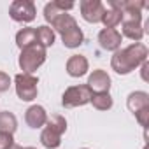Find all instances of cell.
<instances>
[{
  "label": "cell",
  "instance_id": "obj_1",
  "mask_svg": "<svg viewBox=\"0 0 149 149\" xmlns=\"http://www.w3.org/2000/svg\"><path fill=\"white\" fill-rule=\"evenodd\" d=\"M144 61H147V47L140 42H133L125 49H118L112 54L111 65L112 70L119 76H126L132 70H135L137 67H140Z\"/></svg>",
  "mask_w": 149,
  "mask_h": 149
},
{
  "label": "cell",
  "instance_id": "obj_2",
  "mask_svg": "<svg viewBox=\"0 0 149 149\" xmlns=\"http://www.w3.org/2000/svg\"><path fill=\"white\" fill-rule=\"evenodd\" d=\"M51 26H53V32L56 30V32L60 33L63 46L68 47V49L79 47V46L83 44V40H84V33H83V30L77 26V21L74 19L70 14H67V13L60 14V16L51 23Z\"/></svg>",
  "mask_w": 149,
  "mask_h": 149
},
{
  "label": "cell",
  "instance_id": "obj_3",
  "mask_svg": "<svg viewBox=\"0 0 149 149\" xmlns=\"http://www.w3.org/2000/svg\"><path fill=\"white\" fill-rule=\"evenodd\" d=\"M46 47H42L40 44H33L28 46L25 49H21L19 54V68L23 70V74H32L33 70H37L44 61H46Z\"/></svg>",
  "mask_w": 149,
  "mask_h": 149
},
{
  "label": "cell",
  "instance_id": "obj_4",
  "mask_svg": "<svg viewBox=\"0 0 149 149\" xmlns=\"http://www.w3.org/2000/svg\"><path fill=\"white\" fill-rule=\"evenodd\" d=\"M93 97V91L88 88V84H77V86H70L65 90L63 97H61V104L63 107H83L86 104H90Z\"/></svg>",
  "mask_w": 149,
  "mask_h": 149
},
{
  "label": "cell",
  "instance_id": "obj_5",
  "mask_svg": "<svg viewBox=\"0 0 149 149\" xmlns=\"http://www.w3.org/2000/svg\"><path fill=\"white\" fill-rule=\"evenodd\" d=\"M16 83V93L23 102H32L37 97V84L39 79L32 74H18L14 77Z\"/></svg>",
  "mask_w": 149,
  "mask_h": 149
},
{
  "label": "cell",
  "instance_id": "obj_6",
  "mask_svg": "<svg viewBox=\"0 0 149 149\" xmlns=\"http://www.w3.org/2000/svg\"><path fill=\"white\" fill-rule=\"evenodd\" d=\"M9 14L18 23H30L35 19V6L30 0H14L9 7Z\"/></svg>",
  "mask_w": 149,
  "mask_h": 149
},
{
  "label": "cell",
  "instance_id": "obj_7",
  "mask_svg": "<svg viewBox=\"0 0 149 149\" xmlns=\"http://www.w3.org/2000/svg\"><path fill=\"white\" fill-rule=\"evenodd\" d=\"M123 35L128 37L130 40H140L144 37V28H142V13L135 14H123Z\"/></svg>",
  "mask_w": 149,
  "mask_h": 149
},
{
  "label": "cell",
  "instance_id": "obj_8",
  "mask_svg": "<svg viewBox=\"0 0 149 149\" xmlns=\"http://www.w3.org/2000/svg\"><path fill=\"white\" fill-rule=\"evenodd\" d=\"M79 9H81V16L88 23H100L105 11L104 4L98 0H83L79 4Z\"/></svg>",
  "mask_w": 149,
  "mask_h": 149
},
{
  "label": "cell",
  "instance_id": "obj_9",
  "mask_svg": "<svg viewBox=\"0 0 149 149\" xmlns=\"http://www.w3.org/2000/svg\"><path fill=\"white\" fill-rule=\"evenodd\" d=\"M88 88L93 91V93H109V88H111V77L109 74L102 68H97L90 74L88 77Z\"/></svg>",
  "mask_w": 149,
  "mask_h": 149
},
{
  "label": "cell",
  "instance_id": "obj_10",
  "mask_svg": "<svg viewBox=\"0 0 149 149\" xmlns=\"http://www.w3.org/2000/svg\"><path fill=\"white\" fill-rule=\"evenodd\" d=\"M98 42L105 51H118L121 46V33L116 28H104L98 33Z\"/></svg>",
  "mask_w": 149,
  "mask_h": 149
},
{
  "label": "cell",
  "instance_id": "obj_11",
  "mask_svg": "<svg viewBox=\"0 0 149 149\" xmlns=\"http://www.w3.org/2000/svg\"><path fill=\"white\" fill-rule=\"evenodd\" d=\"M25 121L30 128H40L47 121V112L42 105H32L25 112Z\"/></svg>",
  "mask_w": 149,
  "mask_h": 149
},
{
  "label": "cell",
  "instance_id": "obj_12",
  "mask_svg": "<svg viewBox=\"0 0 149 149\" xmlns=\"http://www.w3.org/2000/svg\"><path fill=\"white\" fill-rule=\"evenodd\" d=\"M67 72L72 77H83L88 72V60L83 54H74L67 61Z\"/></svg>",
  "mask_w": 149,
  "mask_h": 149
},
{
  "label": "cell",
  "instance_id": "obj_13",
  "mask_svg": "<svg viewBox=\"0 0 149 149\" xmlns=\"http://www.w3.org/2000/svg\"><path fill=\"white\" fill-rule=\"evenodd\" d=\"M70 9H74V4L72 2H61V0L49 2L44 7V18H46L47 23H53L60 14H63L65 11H70Z\"/></svg>",
  "mask_w": 149,
  "mask_h": 149
},
{
  "label": "cell",
  "instance_id": "obj_14",
  "mask_svg": "<svg viewBox=\"0 0 149 149\" xmlns=\"http://www.w3.org/2000/svg\"><path fill=\"white\" fill-rule=\"evenodd\" d=\"M126 105H128V109H130L133 114H137V112H140L142 109H147V107H149V95H147L146 91H133V93L128 95Z\"/></svg>",
  "mask_w": 149,
  "mask_h": 149
},
{
  "label": "cell",
  "instance_id": "obj_15",
  "mask_svg": "<svg viewBox=\"0 0 149 149\" xmlns=\"http://www.w3.org/2000/svg\"><path fill=\"white\" fill-rule=\"evenodd\" d=\"M16 44L19 49H25L28 46L37 44V35H35V28H21L16 33Z\"/></svg>",
  "mask_w": 149,
  "mask_h": 149
},
{
  "label": "cell",
  "instance_id": "obj_16",
  "mask_svg": "<svg viewBox=\"0 0 149 149\" xmlns=\"http://www.w3.org/2000/svg\"><path fill=\"white\" fill-rule=\"evenodd\" d=\"M18 128V119L13 112L2 111L0 112V133H14Z\"/></svg>",
  "mask_w": 149,
  "mask_h": 149
},
{
  "label": "cell",
  "instance_id": "obj_17",
  "mask_svg": "<svg viewBox=\"0 0 149 149\" xmlns=\"http://www.w3.org/2000/svg\"><path fill=\"white\" fill-rule=\"evenodd\" d=\"M35 35H37V44H40L42 47H49L54 44V32L51 26L42 25V26L35 28Z\"/></svg>",
  "mask_w": 149,
  "mask_h": 149
},
{
  "label": "cell",
  "instance_id": "obj_18",
  "mask_svg": "<svg viewBox=\"0 0 149 149\" xmlns=\"http://www.w3.org/2000/svg\"><path fill=\"white\" fill-rule=\"evenodd\" d=\"M121 21H123L121 11L114 9V7H109V9L104 11V16H102V21H100V23H104L105 28H116Z\"/></svg>",
  "mask_w": 149,
  "mask_h": 149
},
{
  "label": "cell",
  "instance_id": "obj_19",
  "mask_svg": "<svg viewBox=\"0 0 149 149\" xmlns=\"http://www.w3.org/2000/svg\"><path fill=\"white\" fill-rule=\"evenodd\" d=\"M40 142H42V146L44 147H47V149H56L60 144H61V135H58L56 132H53L51 128H44L42 130V133H40Z\"/></svg>",
  "mask_w": 149,
  "mask_h": 149
},
{
  "label": "cell",
  "instance_id": "obj_20",
  "mask_svg": "<svg viewBox=\"0 0 149 149\" xmlns=\"http://www.w3.org/2000/svg\"><path fill=\"white\" fill-rule=\"evenodd\" d=\"M90 104L97 109V111H109L112 107V97L109 93H93Z\"/></svg>",
  "mask_w": 149,
  "mask_h": 149
},
{
  "label": "cell",
  "instance_id": "obj_21",
  "mask_svg": "<svg viewBox=\"0 0 149 149\" xmlns=\"http://www.w3.org/2000/svg\"><path fill=\"white\" fill-rule=\"evenodd\" d=\"M46 126H47V128H51L53 132H56L58 135H63V133H65V130H67V121H65V118H63V116H60V114H53L51 118H47Z\"/></svg>",
  "mask_w": 149,
  "mask_h": 149
},
{
  "label": "cell",
  "instance_id": "obj_22",
  "mask_svg": "<svg viewBox=\"0 0 149 149\" xmlns=\"http://www.w3.org/2000/svg\"><path fill=\"white\" fill-rule=\"evenodd\" d=\"M14 144V139L11 133H0V149H9Z\"/></svg>",
  "mask_w": 149,
  "mask_h": 149
},
{
  "label": "cell",
  "instance_id": "obj_23",
  "mask_svg": "<svg viewBox=\"0 0 149 149\" xmlns=\"http://www.w3.org/2000/svg\"><path fill=\"white\" fill-rule=\"evenodd\" d=\"M135 118H137V121L140 123V126H147V121H149V107L147 109H142L140 112H137L135 114Z\"/></svg>",
  "mask_w": 149,
  "mask_h": 149
},
{
  "label": "cell",
  "instance_id": "obj_24",
  "mask_svg": "<svg viewBox=\"0 0 149 149\" xmlns=\"http://www.w3.org/2000/svg\"><path fill=\"white\" fill-rule=\"evenodd\" d=\"M9 86H11V77L7 76L6 72H0V93L7 91Z\"/></svg>",
  "mask_w": 149,
  "mask_h": 149
},
{
  "label": "cell",
  "instance_id": "obj_25",
  "mask_svg": "<svg viewBox=\"0 0 149 149\" xmlns=\"http://www.w3.org/2000/svg\"><path fill=\"white\" fill-rule=\"evenodd\" d=\"M9 149H23V147H21V146H18V144H13Z\"/></svg>",
  "mask_w": 149,
  "mask_h": 149
},
{
  "label": "cell",
  "instance_id": "obj_26",
  "mask_svg": "<svg viewBox=\"0 0 149 149\" xmlns=\"http://www.w3.org/2000/svg\"><path fill=\"white\" fill-rule=\"evenodd\" d=\"M23 149H37V147H23Z\"/></svg>",
  "mask_w": 149,
  "mask_h": 149
},
{
  "label": "cell",
  "instance_id": "obj_27",
  "mask_svg": "<svg viewBox=\"0 0 149 149\" xmlns=\"http://www.w3.org/2000/svg\"><path fill=\"white\" fill-rule=\"evenodd\" d=\"M83 149H88V147H83Z\"/></svg>",
  "mask_w": 149,
  "mask_h": 149
}]
</instances>
